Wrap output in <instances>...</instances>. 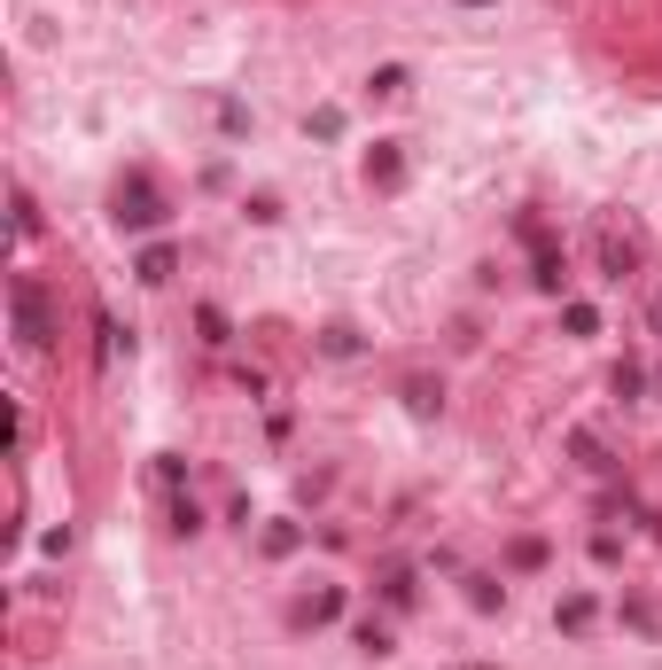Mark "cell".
I'll use <instances>...</instances> for the list:
<instances>
[{"mask_svg": "<svg viewBox=\"0 0 662 670\" xmlns=\"http://www.w3.org/2000/svg\"><path fill=\"white\" fill-rule=\"evenodd\" d=\"M383 600H390L398 616L413 608V569H390V578H383Z\"/></svg>", "mask_w": 662, "mask_h": 670, "instance_id": "7", "label": "cell"}, {"mask_svg": "<svg viewBox=\"0 0 662 670\" xmlns=\"http://www.w3.org/2000/svg\"><path fill=\"white\" fill-rule=\"evenodd\" d=\"M507 561H514V569H538V561H546V546H538V538H514V546H507Z\"/></svg>", "mask_w": 662, "mask_h": 670, "instance_id": "10", "label": "cell"}, {"mask_svg": "<svg viewBox=\"0 0 662 670\" xmlns=\"http://www.w3.org/2000/svg\"><path fill=\"white\" fill-rule=\"evenodd\" d=\"M460 670H484V662H460Z\"/></svg>", "mask_w": 662, "mask_h": 670, "instance_id": "15", "label": "cell"}, {"mask_svg": "<svg viewBox=\"0 0 662 670\" xmlns=\"http://www.w3.org/2000/svg\"><path fill=\"white\" fill-rule=\"evenodd\" d=\"M336 616H344V593H336V585H327V593H312V600L297 608V624L312 632V624H336Z\"/></svg>", "mask_w": 662, "mask_h": 670, "instance_id": "4", "label": "cell"}, {"mask_svg": "<svg viewBox=\"0 0 662 670\" xmlns=\"http://www.w3.org/2000/svg\"><path fill=\"white\" fill-rule=\"evenodd\" d=\"M9 312H16V344L24 351H47V335H55V327H47V289H39L32 273L9 281Z\"/></svg>", "mask_w": 662, "mask_h": 670, "instance_id": "2", "label": "cell"}, {"mask_svg": "<svg viewBox=\"0 0 662 670\" xmlns=\"http://www.w3.org/2000/svg\"><path fill=\"white\" fill-rule=\"evenodd\" d=\"M639 390H647V374H639V367H616V398H624V406H632V398H639Z\"/></svg>", "mask_w": 662, "mask_h": 670, "instance_id": "13", "label": "cell"}, {"mask_svg": "<svg viewBox=\"0 0 662 670\" xmlns=\"http://www.w3.org/2000/svg\"><path fill=\"white\" fill-rule=\"evenodd\" d=\"M592 258H600L608 281H632V273L647 265V234H639L632 219H600V226H592Z\"/></svg>", "mask_w": 662, "mask_h": 670, "instance_id": "1", "label": "cell"}, {"mask_svg": "<svg viewBox=\"0 0 662 670\" xmlns=\"http://www.w3.org/2000/svg\"><path fill=\"white\" fill-rule=\"evenodd\" d=\"M140 281H172V250H164V243L140 250Z\"/></svg>", "mask_w": 662, "mask_h": 670, "instance_id": "9", "label": "cell"}, {"mask_svg": "<svg viewBox=\"0 0 662 670\" xmlns=\"http://www.w3.org/2000/svg\"><path fill=\"white\" fill-rule=\"evenodd\" d=\"M570 452H577L585 468H608V445L592 437V429H570Z\"/></svg>", "mask_w": 662, "mask_h": 670, "instance_id": "6", "label": "cell"}, {"mask_svg": "<svg viewBox=\"0 0 662 670\" xmlns=\"http://www.w3.org/2000/svg\"><path fill=\"white\" fill-rule=\"evenodd\" d=\"M125 234H140V226H164V196H157V179L149 172H133V179H117V211H110Z\"/></svg>", "mask_w": 662, "mask_h": 670, "instance_id": "3", "label": "cell"}, {"mask_svg": "<svg viewBox=\"0 0 662 670\" xmlns=\"http://www.w3.org/2000/svg\"><path fill=\"white\" fill-rule=\"evenodd\" d=\"M467 600H476V608H499V600H507V585H491V578H467Z\"/></svg>", "mask_w": 662, "mask_h": 670, "instance_id": "11", "label": "cell"}, {"mask_svg": "<svg viewBox=\"0 0 662 670\" xmlns=\"http://www.w3.org/2000/svg\"><path fill=\"white\" fill-rule=\"evenodd\" d=\"M647 327H654V335H662V289H654V305H647Z\"/></svg>", "mask_w": 662, "mask_h": 670, "instance_id": "14", "label": "cell"}, {"mask_svg": "<svg viewBox=\"0 0 662 670\" xmlns=\"http://www.w3.org/2000/svg\"><path fill=\"white\" fill-rule=\"evenodd\" d=\"M592 616H600V608H592L585 593H577V600H561V632H592Z\"/></svg>", "mask_w": 662, "mask_h": 670, "instance_id": "8", "label": "cell"}, {"mask_svg": "<svg viewBox=\"0 0 662 670\" xmlns=\"http://www.w3.org/2000/svg\"><path fill=\"white\" fill-rule=\"evenodd\" d=\"M366 172L383 179V187H398V179H405V157H398V140H374V157H366Z\"/></svg>", "mask_w": 662, "mask_h": 670, "instance_id": "5", "label": "cell"}, {"mask_svg": "<svg viewBox=\"0 0 662 670\" xmlns=\"http://www.w3.org/2000/svg\"><path fill=\"white\" fill-rule=\"evenodd\" d=\"M561 327H570V335H592V327H600V312H592V305H570V312H561Z\"/></svg>", "mask_w": 662, "mask_h": 670, "instance_id": "12", "label": "cell"}]
</instances>
